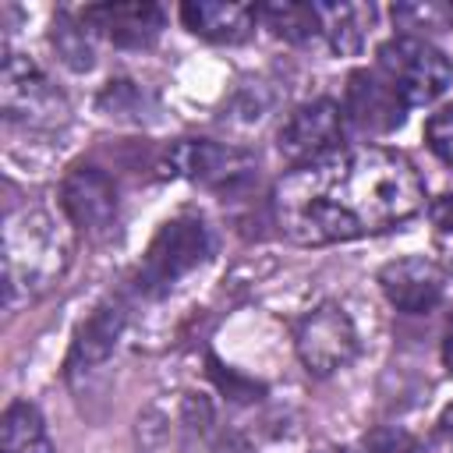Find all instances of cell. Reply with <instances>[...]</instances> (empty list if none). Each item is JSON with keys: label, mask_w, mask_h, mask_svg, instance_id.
<instances>
[{"label": "cell", "mask_w": 453, "mask_h": 453, "mask_svg": "<svg viewBox=\"0 0 453 453\" xmlns=\"http://www.w3.org/2000/svg\"><path fill=\"white\" fill-rule=\"evenodd\" d=\"M276 223L297 244H333L382 234L425 209V184L400 152L343 149L280 177Z\"/></svg>", "instance_id": "1"}, {"label": "cell", "mask_w": 453, "mask_h": 453, "mask_svg": "<svg viewBox=\"0 0 453 453\" xmlns=\"http://www.w3.org/2000/svg\"><path fill=\"white\" fill-rule=\"evenodd\" d=\"M4 265H7V304H14L18 294L42 290L64 273L67 241L46 212H18L7 219Z\"/></svg>", "instance_id": "2"}, {"label": "cell", "mask_w": 453, "mask_h": 453, "mask_svg": "<svg viewBox=\"0 0 453 453\" xmlns=\"http://www.w3.org/2000/svg\"><path fill=\"white\" fill-rule=\"evenodd\" d=\"M375 71L393 85V92L407 106H421V103L439 99L453 81L449 57L418 35H393L389 42H382Z\"/></svg>", "instance_id": "3"}, {"label": "cell", "mask_w": 453, "mask_h": 453, "mask_svg": "<svg viewBox=\"0 0 453 453\" xmlns=\"http://www.w3.org/2000/svg\"><path fill=\"white\" fill-rule=\"evenodd\" d=\"M209 230L202 219L195 216H177L170 223L159 226V234L152 237L138 273H134V287L149 297L170 290L184 273H191L195 265L205 262L209 255Z\"/></svg>", "instance_id": "4"}, {"label": "cell", "mask_w": 453, "mask_h": 453, "mask_svg": "<svg viewBox=\"0 0 453 453\" xmlns=\"http://www.w3.org/2000/svg\"><path fill=\"white\" fill-rule=\"evenodd\" d=\"M343 138H347L343 106L333 99H311L283 120L276 134V149L294 170V166H308V163L343 152Z\"/></svg>", "instance_id": "5"}, {"label": "cell", "mask_w": 453, "mask_h": 453, "mask_svg": "<svg viewBox=\"0 0 453 453\" xmlns=\"http://www.w3.org/2000/svg\"><path fill=\"white\" fill-rule=\"evenodd\" d=\"M0 99L4 113L11 120H25L28 127H57L67 120V103L50 85V78L18 53H7L4 60V78H0Z\"/></svg>", "instance_id": "6"}, {"label": "cell", "mask_w": 453, "mask_h": 453, "mask_svg": "<svg viewBox=\"0 0 453 453\" xmlns=\"http://www.w3.org/2000/svg\"><path fill=\"white\" fill-rule=\"evenodd\" d=\"M294 343H297L301 365H304L311 375H333L336 368H343V365L357 354L354 322H350V315H347L340 304H333V301L311 308V311L297 322Z\"/></svg>", "instance_id": "7"}, {"label": "cell", "mask_w": 453, "mask_h": 453, "mask_svg": "<svg viewBox=\"0 0 453 453\" xmlns=\"http://www.w3.org/2000/svg\"><path fill=\"white\" fill-rule=\"evenodd\" d=\"M379 287H382L386 301L396 311L425 315V311H432L442 301V294H446V273L432 258H425V255H407V258L389 262L379 273Z\"/></svg>", "instance_id": "8"}, {"label": "cell", "mask_w": 453, "mask_h": 453, "mask_svg": "<svg viewBox=\"0 0 453 453\" xmlns=\"http://www.w3.org/2000/svg\"><path fill=\"white\" fill-rule=\"evenodd\" d=\"M64 209L71 223L92 237H103L117 219V188L99 166H74L64 177Z\"/></svg>", "instance_id": "9"}, {"label": "cell", "mask_w": 453, "mask_h": 453, "mask_svg": "<svg viewBox=\"0 0 453 453\" xmlns=\"http://www.w3.org/2000/svg\"><path fill=\"white\" fill-rule=\"evenodd\" d=\"M403 110H407V103L393 92V85L379 71H354L350 74L343 113L357 127L375 131V134H386V131H393V127L403 124Z\"/></svg>", "instance_id": "10"}, {"label": "cell", "mask_w": 453, "mask_h": 453, "mask_svg": "<svg viewBox=\"0 0 453 453\" xmlns=\"http://www.w3.org/2000/svg\"><path fill=\"white\" fill-rule=\"evenodd\" d=\"M166 163L173 166V173L202 180V184H230L237 177H244L251 170V159L237 149L216 145V142H177L166 156Z\"/></svg>", "instance_id": "11"}, {"label": "cell", "mask_w": 453, "mask_h": 453, "mask_svg": "<svg viewBox=\"0 0 453 453\" xmlns=\"http://www.w3.org/2000/svg\"><path fill=\"white\" fill-rule=\"evenodd\" d=\"M81 21L92 32L110 35L117 46H149L163 28V7L156 4H99L85 7Z\"/></svg>", "instance_id": "12"}, {"label": "cell", "mask_w": 453, "mask_h": 453, "mask_svg": "<svg viewBox=\"0 0 453 453\" xmlns=\"http://www.w3.org/2000/svg\"><path fill=\"white\" fill-rule=\"evenodd\" d=\"M184 25L212 42H241L251 35L258 21V7L251 4H226V0H191L180 7Z\"/></svg>", "instance_id": "13"}, {"label": "cell", "mask_w": 453, "mask_h": 453, "mask_svg": "<svg viewBox=\"0 0 453 453\" xmlns=\"http://www.w3.org/2000/svg\"><path fill=\"white\" fill-rule=\"evenodd\" d=\"M372 18H375V11H372L368 4H315L319 32L329 39V46H333L336 53H354V50H361Z\"/></svg>", "instance_id": "14"}, {"label": "cell", "mask_w": 453, "mask_h": 453, "mask_svg": "<svg viewBox=\"0 0 453 453\" xmlns=\"http://www.w3.org/2000/svg\"><path fill=\"white\" fill-rule=\"evenodd\" d=\"M0 449H4V453H53L46 421H42V414L35 411V403L14 400V403L4 411Z\"/></svg>", "instance_id": "15"}, {"label": "cell", "mask_w": 453, "mask_h": 453, "mask_svg": "<svg viewBox=\"0 0 453 453\" xmlns=\"http://www.w3.org/2000/svg\"><path fill=\"white\" fill-rule=\"evenodd\" d=\"M120 326H124V308L120 304H103L96 308V315L78 329V340H74V350H71V365H99L117 336H120Z\"/></svg>", "instance_id": "16"}, {"label": "cell", "mask_w": 453, "mask_h": 453, "mask_svg": "<svg viewBox=\"0 0 453 453\" xmlns=\"http://www.w3.org/2000/svg\"><path fill=\"white\" fill-rule=\"evenodd\" d=\"M258 18L283 39H308L319 32V21H315V4H265L258 7Z\"/></svg>", "instance_id": "17"}, {"label": "cell", "mask_w": 453, "mask_h": 453, "mask_svg": "<svg viewBox=\"0 0 453 453\" xmlns=\"http://www.w3.org/2000/svg\"><path fill=\"white\" fill-rule=\"evenodd\" d=\"M53 46L67 67H74V71L92 67V57H96L92 53V28H81V21H74L71 14H60L53 21Z\"/></svg>", "instance_id": "18"}, {"label": "cell", "mask_w": 453, "mask_h": 453, "mask_svg": "<svg viewBox=\"0 0 453 453\" xmlns=\"http://www.w3.org/2000/svg\"><path fill=\"white\" fill-rule=\"evenodd\" d=\"M357 453H421V446L403 428H372L361 439V449Z\"/></svg>", "instance_id": "19"}, {"label": "cell", "mask_w": 453, "mask_h": 453, "mask_svg": "<svg viewBox=\"0 0 453 453\" xmlns=\"http://www.w3.org/2000/svg\"><path fill=\"white\" fill-rule=\"evenodd\" d=\"M425 142H428V149H432L446 166H453V106H442L439 113L428 117V124H425Z\"/></svg>", "instance_id": "20"}, {"label": "cell", "mask_w": 453, "mask_h": 453, "mask_svg": "<svg viewBox=\"0 0 453 453\" xmlns=\"http://www.w3.org/2000/svg\"><path fill=\"white\" fill-rule=\"evenodd\" d=\"M432 223H435L439 230H449V234H453V195H446V198H439V202L432 205Z\"/></svg>", "instance_id": "21"}, {"label": "cell", "mask_w": 453, "mask_h": 453, "mask_svg": "<svg viewBox=\"0 0 453 453\" xmlns=\"http://www.w3.org/2000/svg\"><path fill=\"white\" fill-rule=\"evenodd\" d=\"M439 435L453 446V403H449V407L442 411V418H439Z\"/></svg>", "instance_id": "22"}, {"label": "cell", "mask_w": 453, "mask_h": 453, "mask_svg": "<svg viewBox=\"0 0 453 453\" xmlns=\"http://www.w3.org/2000/svg\"><path fill=\"white\" fill-rule=\"evenodd\" d=\"M442 361H446V368L453 372V329L446 333V343H442Z\"/></svg>", "instance_id": "23"}]
</instances>
